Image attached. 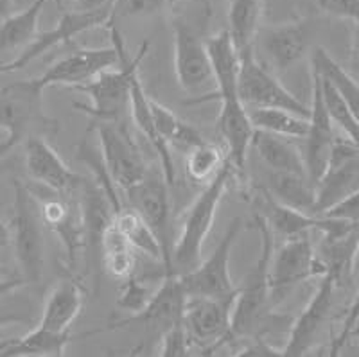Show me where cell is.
Masks as SVG:
<instances>
[{
	"label": "cell",
	"mask_w": 359,
	"mask_h": 357,
	"mask_svg": "<svg viewBox=\"0 0 359 357\" xmlns=\"http://www.w3.org/2000/svg\"><path fill=\"white\" fill-rule=\"evenodd\" d=\"M13 215L8 227L9 243L24 273V281L31 284L40 281L43 271L45 243L40 230V214L27 185L17 180L13 183Z\"/></svg>",
	"instance_id": "obj_6"
},
{
	"label": "cell",
	"mask_w": 359,
	"mask_h": 357,
	"mask_svg": "<svg viewBox=\"0 0 359 357\" xmlns=\"http://www.w3.org/2000/svg\"><path fill=\"white\" fill-rule=\"evenodd\" d=\"M358 196L359 192H354V194L347 196V198L339 199V201H336L334 205H331L329 208L320 212V215L329 217V220H338V221H345V223L358 224V215H359Z\"/></svg>",
	"instance_id": "obj_39"
},
{
	"label": "cell",
	"mask_w": 359,
	"mask_h": 357,
	"mask_svg": "<svg viewBox=\"0 0 359 357\" xmlns=\"http://www.w3.org/2000/svg\"><path fill=\"white\" fill-rule=\"evenodd\" d=\"M253 130L286 138H304L309 128L307 117L282 108H246Z\"/></svg>",
	"instance_id": "obj_30"
},
{
	"label": "cell",
	"mask_w": 359,
	"mask_h": 357,
	"mask_svg": "<svg viewBox=\"0 0 359 357\" xmlns=\"http://www.w3.org/2000/svg\"><path fill=\"white\" fill-rule=\"evenodd\" d=\"M185 300H187V295H185L182 284H180L178 273H165L162 285L153 292L149 302L140 313L130 314L123 320L111 321L104 329L86 332L85 336L104 332V330L124 329V327H130V325H147V327H156V329L163 330L171 323L184 318Z\"/></svg>",
	"instance_id": "obj_18"
},
{
	"label": "cell",
	"mask_w": 359,
	"mask_h": 357,
	"mask_svg": "<svg viewBox=\"0 0 359 357\" xmlns=\"http://www.w3.org/2000/svg\"><path fill=\"white\" fill-rule=\"evenodd\" d=\"M327 273L325 264L314 252L311 234L287 237L269 262V289L271 300L280 302L300 282Z\"/></svg>",
	"instance_id": "obj_11"
},
{
	"label": "cell",
	"mask_w": 359,
	"mask_h": 357,
	"mask_svg": "<svg viewBox=\"0 0 359 357\" xmlns=\"http://www.w3.org/2000/svg\"><path fill=\"white\" fill-rule=\"evenodd\" d=\"M25 166L34 183L60 194H74L85 183V176L74 173L43 137L25 140Z\"/></svg>",
	"instance_id": "obj_19"
},
{
	"label": "cell",
	"mask_w": 359,
	"mask_h": 357,
	"mask_svg": "<svg viewBox=\"0 0 359 357\" xmlns=\"http://www.w3.org/2000/svg\"><path fill=\"white\" fill-rule=\"evenodd\" d=\"M95 128L101 144V160L104 163L108 176L121 191L133 187L147 175L149 167L144 162L142 153L137 144L128 135L126 124L111 122H95Z\"/></svg>",
	"instance_id": "obj_13"
},
{
	"label": "cell",
	"mask_w": 359,
	"mask_h": 357,
	"mask_svg": "<svg viewBox=\"0 0 359 357\" xmlns=\"http://www.w3.org/2000/svg\"><path fill=\"white\" fill-rule=\"evenodd\" d=\"M205 101L221 102L217 130L226 144V159L232 163L233 170L245 173L246 154H248L250 142H252L253 131H255L250 122L246 106L241 102L237 92L200 95L196 101H191V105H200Z\"/></svg>",
	"instance_id": "obj_17"
},
{
	"label": "cell",
	"mask_w": 359,
	"mask_h": 357,
	"mask_svg": "<svg viewBox=\"0 0 359 357\" xmlns=\"http://www.w3.org/2000/svg\"><path fill=\"white\" fill-rule=\"evenodd\" d=\"M191 337L185 329L184 318L162 330V339H160L158 353L165 357H184L191 350Z\"/></svg>",
	"instance_id": "obj_37"
},
{
	"label": "cell",
	"mask_w": 359,
	"mask_h": 357,
	"mask_svg": "<svg viewBox=\"0 0 359 357\" xmlns=\"http://www.w3.org/2000/svg\"><path fill=\"white\" fill-rule=\"evenodd\" d=\"M27 318L20 316V314H6V313H0V329H4L8 325L13 323H25Z\"/></svg>",
	"instance_id": "obj_43"
},
{
	"label": "cell",
	"mask_w": 359,
	"mask_h": 357,
	"mask_svg": "<svg viewBox=\"0 0 359 357\" xmlns=\"http://www.w3.org/2000/svg\"><path fill=\"white\" fill-rule=\"evenodd\" d=\"M83 288L76 281H60L45 300L40 327L54 332H69L83 307Z\"/></svg>",
	"instance_id": "obj_23"
},
{
	"label": "cell",
	"mask_w": 359,
	"mask_h": 357,
	"mask_svg": "<svg viewBox=\"0 0 359 357\" xmlns=\"http://www.w3.org/2000/svg\"><path fill=\"white\" fill-rule=\"evenodd\" d=\"M311 43V22L307 18L282 22L262 31V49L269 63L280 70L291 69L306 56Z\"/></svg>",
	"instance_id": "obj_22"
},
{
	"label": "cell",
	"mask_w": 359,
	"mask_h": 357,
	"mask_svg": "<svg viewBox=\"0 0 359 357\" xmlns=\"http://www.w3.org/2000/svg\"><path fill=\"white\" fill-rule=\"evenodd\" d=\"M47 0H33L17 13H9L0 22V56L27 47L36 38L41 11Z\"/></svg>",
	"instance_id": "obj_26"
},
{
	"label": "cell",
	"mask_w": 359,
	"mask_h": 357,
	"mask_svg": "<svg viewBox=\"0 0 359 357\" xmlns=\"http://www.w3.org/2000/svg\"><path fill=\"white\" fill-rule=\"evenodd\" d=\"M311 70L322 79L334 86L343 97L347 99L348 105L358 110V85H355L354 77L343 69L339 63H336L323 47H314L311 50Z\"/></svg>",
	"instance_id": "obj_33"
},
{
	"label": "cell",
	"mask_w": 359,
	"mask_h": 357,
	"mask_svg": "<svg viewBox=\"0 0 359 357\" xmlns=\"http://www.w3.org/2000/svg\"><path fill=\"white\" fill-rule=\"evenodd\" d=\"M359 192V147L352 138H334L323 175L314 183V212Z\"/></svg>",
	"instance_id": "obj_14"
},
{
	"label": "cell",
	"mask_w": 359,
	"mask_h": 357,
	"mask_svg": "<svg viewBox=\"0 0 359 357\" xmlns=\"http://www.w3.org/2000/svg\"><path fill=\"white\" fill-rule=\"evenodd\" d=\"M245 221L241 217L230 221L223 239L207 260L198 262L189 271L178 273L180 284L187 297L229 298L236 297L237 289L230 276V255L233 244L241 234Z\"/></svg>",
	"instance_id": "obj_8"
},
{
	"label": "cell",
	"mask_w": 359,
	"mask_h": 357,
	"mask_svg": "<svg viewBox=\"0 0 359 357\" xmlns=\"http://www.w3.org/2000/svg\"><path fill=\"white\" fill-rule=\"evenodd\" d=\"M250 147L253 149L259 162L268 170H287V173L306 175L302 154L298 153L297 147L286 137L255 130Z\"/></svg>",
	"instance_id": "obj_25"
},
{
	"label": "cell",
	"mask_w": 359,
	"mask_h": 357,
	"mask_svg": "<svg viewBox=\"0 0 359 357\" xmlns=\"http://www.w3.org/2000/svg\"><path fill=\"white\" fill-rule=\"evenodd\" d=\"M2 156H4V153H2V149H0V159H2Z\"/></svg>",
	"instance_id": "obj_46"
},
{
	"label": "cell",
	"mask_w": 359,
	"mask_h": 357,
	"mask_svg": "<svg viewBox=\"0 0 359 357\" xmlns=\"http://www.w3.org/2000/svg\"><path fill=\"white\" fill-rule=\"evenodd\" d=\"M115 9L114 8H102V9H92V11H83V9H72L65 11L62 18L57 20V24L53 29L45 31V33H38L27 47L22 49L13 61L8 63H0V74L15 72L24 67H27L31 61L38 60L41 54L50 50L56 45L69 43L74 38L79 34L86 33L90 29L101 27V25H108L114 20Z\"/></svg>",
	"instance_id": "obj_12"
},
{
	"label": "cell",
	"mask_w": 359,
	"mask_h": 357,
	"mask_svg": "<svg viewBox=\"0 0 359 357\" xmlns=\"http://www.w3.org/2000/svg\"><path fill=\"white\" fill-rule=\"evenodd\" d=\"M123 192L126 194L128 205L142 217L158 241L165 273H176L172 268L171 198L163 175L158 176L155 170H147V175L139 183Z\"/></svg>",
	"instance_id": "obj_9"
},
{
	"label": "cell",
	"mask_w": 359,
	"mask_h": 357,
	"mask_svg": "<svg viewBox=\"0 0 359 357\" xmlns=\"http://www.w3.org/2000/svg\"><path fill=\"white\" fill-rule=\"evenodd\" d=\"M313 72V70H311ZM318 77V76H316ZM318 86H320V99H322V105L325 108L327 115L332 121V124L339 128V130L345 133V137L352 138V140H358V115H355V108H352L348 105V101L339 94L334 86H331L329 83L322 81L318 77Z\"/></svg>",
	"instance_id": "obj_34"
},
{
	"label": "cell",
	"mask_w": 359,
	"mask_h": 357,
	"mask_svg": "<svg viewBox=\"0 0 359 357\" xmlns=\"http://www.w3.org/2000/svg\"><path fill=\"white\" fill-rule=\"evenodd\" d=\"M108 25H110L111 47H104V49H79L76 53L69 54V56L62 58V60H57L43 74L31 79L34 86H38L43 92L50 88V86L62 85L74 88V86L90 81L92 77L101 74L102 70L114 69L115 65H118L126 45H124V40L121 33H118V29L114 25V20Z\"/></svg>",
	"instance_id": "obj_7"
},
{
	"label": "cell",
	"mask_w": 359,
	"mask_h": 357,
	"mask_svg": "<svg viewBox=\"0 0 359 357\" xmlns=\"http://www.w3.org/2000/svg\"><path fill=\"white\" fill-rule=\"evenodd\" d=\"M11 8H13V0H0V18L9 15V13H11Z\"/></svg>",
	"instance_id": "obj_44"
},
{
	"label": "cell",
	"mask_w": 359,
	"mask_h": 357,
	"mask_svg": "<svg viewBox=\"0 0 359 357\" xmlns=\"http://www.w3.org/2000/svg\"><path fill=\"white\" fill-rule=\"evenodd\" d=\"M149 53V41H144L137 54L130 56L124 49L117 69L102 70L90 81L74 86L90 97V105L72 102L74 110L83 112L95 122H111V124H126L130 119V85L131 77L142 65L144 58Z\"/></svg>",
	"instance_id": "obj_1"
},
{
	"label": "cell",
	"mask_w": 359,
	"mask_h": 357,
	"mask_svg": "<svg viewBox=\"0 0 359 357\" xmlns=\"http://www.w3.org/2000/svg\"><path fill=\"white\" fill-rule=\"evenodd\" d=\"M233 300L236 297H187L185 300V329L192 343L203 346L205 353H212L214 350L224 345L232 320Z\"/></svg>",
	"instance_id": "obj_16"
},
{
	"label": "cell",
	"mask_w": 359,
	"mask_h": 357,
	"mask_svg": "<svg viewBox=\"0 0 359 357\" xmlns=\"http://www.w3.org/2000/svg\"><path fill=\"white\" fill-rule=\"evenodd\" d=\"M226 160V154L212 142H201L192 146L187 153V175L192 182L196 183H208L212 180L221 166Z\"/></svg>",
	"instance_id": "obj_35"
},
{
	"label": "cell",
	"mask_w": 359,
	"mask_h": 357,
	"mask_svg": "<svg viewBox=\"0 0 359 357\" xmlns=\"http://www.w3.org/2000/svg\"><path fill=\"white\" fill-rule=\"evenodd\" d=\"M60 121L49 117L43 106V90L31 79L15 81L0 90V128L8 131L4 146L9 151L31 137L60 131Z\"/></svg>",
	"instance_id": "obj_4"
},
{
	"label": "cell",
	"mask_w": 359,
	"mask_h": 357,
	"mask_svg": "<svg viewBox=\"0 0 359 357\" xmlns=\"http://www.w3.org/2000/svg\"><path fill=\"white\" fill-rule=\"evenodd\" d=\"M169 4V0H117L115 15L123 17H139V15H151L160 11Z\"/></svg>",
	"instance_id": "obj_40"
},
{
	"label": "cell",
	"mask_w": 359,
	"mask_h": 357,
	"mask_svg": "<svg viewBox=\"0 0 359 357\" xmlns=\"http://www.w3.org/2000/svg\"><path fill=\"white\" fill-rule=\"evenodd\" d=\"M318 288L311 297L309 304L306 305L304 313L298 316L291 327L290 339H287L286 346L282 349V356H302L313 345L314 337L322 329L323 321L329 316L332 305V297H334L336 281L331 273H325L320 276Z\"/></svg>",
	"instance_id": "obj_21"
},
{
	"label": "cell",
	"mask_w": 359,
	"mask_h": 357,
	"mask_svg": "<svg viewBox=\"0 0 359 357\" xmlns=\"http://www.w3.org/2000/svg\"><path fill=\"white\" fill-rule=\"evenodd\" d=\"M72 332H54L36 325L33 330L17 339L0 343L2 357H62L69 343H72Z\"/></svg>",
	"instance_id": "obj_24"
},
{
	"label": "cell",
	"mask_w": 359,
	"mask_h": 357,
	"mask_svg": "<svg viewBox=\"0 0 359 357\" xmlns=\"http://www.w3.org/2000/svg\"><path fill=\"white\" fill-rule=\"evenodd\" d=\"M9 244V230L4 223H0V246Z\"/></svg>",
	"instance_id": "obj_45"
},
{
	"label": "cell",
	"mask_w": 359,
	"mask_h": 357,
	"mask_svg": "<svg viewBox=\"0 0 359 357\" xmlns=\"http://www.w3.org/2000/svg\"><path fill=\"white\" fill-rule=\"evenodd\" d=\"M115 4H117V0H74L69 8L83 9V11H92V9H102V8L115 9Z\"/></svg>",
	"instance_id": "obj_41"
},
{
	"label": "cell",
	"mask_w": 359,
	"mask_h": 357,
	"mask_svg": "<svg viewBox=\"0 0 359 357\" xmlns=\"http://www.w3.org/2000/svg\"><path fill=\"white\" fill-rule=\"evenodd\" d=\"M313 4L325 17L351 22L354 25L358 22L359 0H313Z\"/></svg>",
	"instance_id": "obj_38"
},
{
	"label": "cell",
	"mask_w": 359,
	"mask_h": 357,
	"mask_svg": "<svg viewBox=\"0 0 359 357\" xmlns=\"http://www.w3.org/2000/svg\"><path fill=\"white\" fill-rule=\"evenodd\" d=\"M111 221L117 227V230L126 237V241L131 244L133 250L142 252L144 255L151 257L155 260H162V250H160L158 241L153 236L149 227L144 223L142 217L130 205L124 203L117 212H114V220Z\"/></svg>",
	"instance_id": "obj_32"
},
{
	"label": "cell",
	"mask_w": 359,
	"mask_h": 357,
	"mask_svg": "<svg viewBox=\"0 0 359 357\" xmlns=\"http://www.w3.org/2000/svg\"><path fill=\"white\" fill-rule=\"evenodd\" d=\"M252 227L259 231V237H261L259 257L246 276L245 288L237 289L229 336L224 343H229L230 339L250 336L257 329L264 320L269 300H271L269 262H271V253H273V231L269 230L268 223L261 214L253 215Z\"/></svg>",
	"instance_id": "obj_3"
},
{
	"label": "cell",
	"mask_w": 359,
	"mask_h": 357,
	"mask_svg": "<svg viewBox=\"0 0 359 357\" xmlns=\"http://www.w3.org/2000/svg\"><path fill=\"white\" fill-rule=\"evenodd\" d=\"M237 94L246 108H282L309 117V106L294 97L255 56V47L239 56Z\"/></svg>",
	"instance_id": "obj_10"
},
{
	"label": "cell",
	"mask_w": 359,
	"mask_h": 357,
	"mask_svg": "<svg viewBox=\"0 0 359 357\" xmlns=\"http://www.w3.org/2000/svg\"><path fill=\"white\" fill-rule=\"evenodd\" d=\"M307 121H309V128H307L306 137L302 138L306 142L304 144L302 160L307 178L314 187V183L318 182V178L325 170L336 138L334 130H332V121L327 115L322 99H320L318 77L314 72H311V106Z\"/></svg>",
	"instance_id": "obj_20"
},
{
	"label": "cell",
	"mask_w": 359,
	"mask_h": 357,
	"mask_svg": "<svg viewBox=\"0 0 359 357\" xmlns=\"http://www.w3.org/2000/svg\"><path fill=\"white\" fill-rule=\"evenodd\" d=\"M264 0H230L229 33L237 56L255 47V38L261 31Z\"/></svg>",
	"instance_id": "obj_28"
},
{
	"label": "cell",
	"mask_w": 359,
	"mask_h": 357,
	"mask_svg": "<svg viewBox=\"0 0 359 357\" xmlns=\"http://www.w3.org/2000/svg\"><path fill=\"white\" fill-rule=\"evenodd\" d=\"M24 285H27L24 278H0V297H6L9 292L24 288Z\"/></svg>",
	"instance_id": "obj_42"
},
{
	"label": "cell",
	"mask_w": 359,
	"mask_h": 357,
	"mask_svg": "<svg viewBox=\"0 0 359 357\" xmlns=\"http://www.w3.org/2000/svg\"><path fill=\"white\" fill-rule=\"evenodd\" d=\"M172 38L176 81L185 92L203 94L214 83L212 65L205 41L182 18H176L172 24Z\"/></svg>",
	"instance_id": "obj_15"
},
{
	"label": "cell",
	"mask_w": 359,
	"mask_h": 357,
	"mask_svg": "<svg viewBox=\"0 0 359 357\" xmlns=\"http://www.w3.org/2000/svg\"><path fill=\"white\" fill-rule=\"evenodd\" d=\"M99 253H101L102 268L110 275L126 278L135 271V250L126 237L117 230L114 221L102 230Z\"/></svg>",
	"instance_id": "obj_31"
},
{
	"label": "cell",
	"mask_w": 359,
	"mask_h": 357,
	"mask_svg": "<svg viewBox=\"0 0 359 357\" xmlns=\"http://www.w3.org/2000/svg\"><path fill=\"white\" fill-rule=\"evenodd\" d=\"M232 173L233 167L226 159L221 169L212 176L210 182L205 183L203 191L189 207L184 227L172 246V268L176 273L189 271L200 262L201 250H203L208 234L212 230Z\"/></svg>",
	"instance_id": "obj_2"
},
{
	"label": "cell",
	"mask_w": 359,
	"mask_h": 357,
	"mask_svg": "<svg viewBox=\"0 0 359 357\" xmlns=\"http://www.w3.org/2000/svg\"><path fill=\"white\" fill-rule=\"evenodd\" d=\"M27 189L36 203L40 220L62 241L67 266L74 271L78 268L79 257L85 252V217L78 196L79 191L74 194H60L38 183L27 185Z\"/></svg>",
	"instance_id": "obj_5"
},
{
	"label": "cell",
	"mask_w": 359,
	"mask_h": 357,
	"mask_svg": "<svg viewBox=\"0 0 359 357\" xmlns=\"http://www.w3.org/2000/svg\"><path fill=\"white\" fill-rule=\"evenodd\" d=\"M124 284L118 292V298L115 302L118 309H124V311H130L131 314L140 313L146 304L151 298L153 291L149 288H146L144 284H140L139 278L131 273L130 276L123 278Z\"/></svg>",
	"instance_id": "obj_36"
},
{
	"label": "cell",
	"mask_w": 359,
	"mask_h": 357,
	"mask_svg": "<svg viewBox=\"0 0 359 357\" xmlns=\"http://www.w3.org/2000/svg\"><path fill=\"white\" fill-rule=\"evenodd\" d=\"M149 106H151V117L156 133H158L160 140L165 146H178L191 149L192 146L205 142L203 135L196 128L191 126L189 122L182 121L175 112L168 110L165 106L158 105L153 99L149 101Z\"/></svg>",
	"instance_id": "obj_29"
},
{
	"label": "cell",
	"mask_w": 359,
	"mask_h": 357,
	"mask_svg": "<svg viewBox=\"0 0 359 357\" xmlns=\"http://www.w3.org/2000/svg\"><path fill=\"white\" fill-rule=\"evenodd\" d=\"M266 192L275 201L302 212H314V187L302 173L268 170Z\"/></svg>",
	"instance_id": "obj_27"
}]
</instances>
